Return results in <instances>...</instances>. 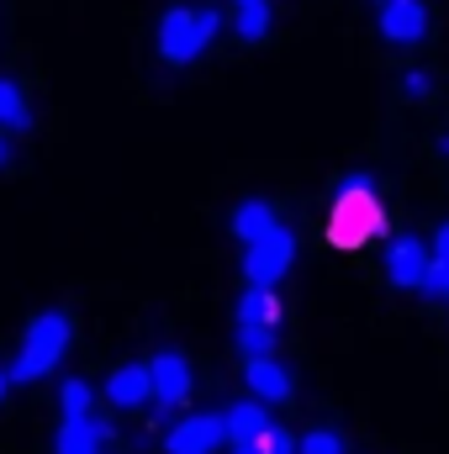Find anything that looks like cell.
I'll list each match as a JSON object with an SVG mask.
<instances>
[{
  "label": "cell",
  "instance_id": "6da1fadb",
  "mask_svg": "<svg viewBox=\"0 0 449 454\" xmlns=\"http://www.w3.org/2000/svg\"><path fill=\"white\" fill-rule=\"evenodd\" d=\"M217 32H223V16L212 5H175V11L159 16V37L154 43H159V59L164 64L185 69V64H196L217 43Z\"/></svg>",
  "mask_w": 449,
  "mask_h": 454
},
{
  "label": "cell",
  "instance_id": "7a4b0ae2",
  "mask_svg": "<svg viewBox=\"0 0 449 454\" xmlns=\"http://www.w3.org/2000/svg\"><path fill=\"white\" fill-rule=\"evenodd\" d=\"M381 232V207H375V180L370 175H343L334 185V223L328 238L343 248H359L365 238Z\"/></svg>",
  "mask_w": 449,
  "mask_h": 454
},
{
  "label": "cell",
  "instance_id": "3957f363",
  "mask_svg": "<svg viewBox=\"0 0 449 454\" xmlns=\"http://www.w3.org/2000/svg\"><path fill=\"white\" fill-rule=\"evenodd\" d=\"M69 333H75V328H69L64 312H43V317H32V323H27V339H21V354H16V364H11V380H16V386L43 380V375L64 359Z\"/></svg>",
  "mask_w": 449,
  "mask_h": 454
},
{
  "label": "cell",
  "instance_id": "277c9868",
  "mask_svg": "<svg viewBox=\"0 0 449 454\" xmlns=\"http://www.w3.org/2000/svg\"><path fill=\"white\" fill-rule=\"evenodd\" d=\"M291 259H296V238H291L286 227H275L270 238L248 243V254H243V280H248V286H264V291H275V286L286 280Z\"/></svg>",
  "mask_w": 449,
  "mask_h": 454
},
{
  "label": "cell",
  "instance_id": "5b68a950",
  "mask_svg": "<svg viewBox=\"0 0 449 454\" xmlns=\"http://www.w3.org/2000/svg\"><path fill=\"white\" fill-rule=\"evenodd\" d=\"M434 243H423V238H413V232H402V238H391L386 243V280L391 286H402V291H423V280L434 275Z\"/></svg>",
  "mask_w": 449,
  "mask_h": 454
},
{
  "label": "cell",
  "instance_id": "8992f818",
  "mask_svg": "<svg viewBox=\"0 0 449 454\" xmlns=\"http://www.w3.org/2000/svg\"><path fill=\"white\" fill-rule=\"evenodd\" d=\"M148 375H154V423H169L175 407L191 396V364H185V354L164 348L148 359Z\"/></svg>",
  "mask_w": 449,
  "mask_h": 454
},
{
  "label": "cell",
  "instance_id": "52a82bcc",
  "mask_svg": "<svg viewBox=\"0 0 449 454\" xmlns=\"http://www.w3.org/2000/svg\"><path fill=\"white\" fill-rule=\"evenodd\" d=\"M227 444V418L223 412H196L169 423L164 434V454H217Z\"/></svg>",
  "mask_w": 449,
  "mask_h": 454
},
{
  "label": "cell",
  "instance_id": "ba28073f",
  "mask_svg": "<svg viewBox=\"0 0 449 454\" xmlns=\"http://www.w3.org/2000/svg\"><path fill=\"white\" fill-rule=\"evenodd\" d=\"M381 37L391 48H418L429 37V5L423 0H386L381 5Z\"/></svg>",
  "mask_w": 449,
  "mask_h": 454
},
{
  "label": "cell",
  "instance_id": "9c48e42d",
  "mask_svg": "<svg viewBox=\"0 0 449 454\" xmlns=\"http://www.w3.org/2000/svg\"><path fill=\"white\" fill-rule=\"evenodd\" d=\"M243 380H248V391H254L264 407L291 396V370H286L275 354H270V359H248V364H243Z\"/></svg>",
  "mask_w": 449,
  "mask_h": 454
},
{
  "label": "cell",
  "instance_id": "30bf717a",
  "mask_svg": "<svg viewBox=\"0 0 449 454\" xmlns=\"http://www.w3.org/2000/svg\"><path fill=\"white\" fill-rule=\"evenodd\" d=\"M106 402L112 407H143V402H154V375H148V364H122L106 375Z\"/></svg>",
  "mask_w": 449,
  "mask_h": 454
},
{
  "label": "cell",
  "instance_id": "8fae6325",
  "mask_svg": "<svg viewBox=\"0 0 449 454\" xmlns=\"http://www.w3.org/2000/svg\"><path fill=\"white\" fill-rule=\"evenodd\" d=\"M223 418H227V444H248V439H259L264 428H275V423H270V407H264L259 396H254V402H232Z\"/></svg>",
  "mask_w": 449,
  "mask_h": 454
},
{
  "label": "cell",
  "instance_id": "7c38bea8",
  "mask_svg": "<svg viewBox=\"0 0 449 454\" xmlns=\"http://www.w3.org/2000/svg\"><path fill=\"white\" fill-rule=\"evenodd\" d=\"M106 444V423L91 412V418H64L59 428V454H101Z\"/></svg>",
  "mask_w": 449,
  "mask_h": 454
},
{
  "label": "cell",
  "instance_id": "4fadbf2b",
  "mask_svg": "<svg viewBox=\"0 0 449 454\" xmlns=\"http://www.w3.org/2000/svg\"><path fill=\"white\" fill-rule=\"evenodd\" d=\"M280 227V217H275V207L270 201H243L238 212H232V232H238V243L248 248V243H259V238H270Z\"/></svg>",
  "mask_w": 449,
  "mask_h": 454
},
{
  "label": "cell",
  "instance_id": "5bb4252c",
  "mask_svg": "<svg viewBox=\"0 0 449 454\" xmlns=\"http://www.w3.org/2000/svg\"><path fill=\"white\" fill-rule=\"evenodd\" d=\"M238 323H259V328H280V296L264 286H248L238 296Z\"/></svg>",
  "mask_w": 449,
  "mask_h": 454
},
{
  "label": "cell",
  "instance_id": "9a60e30c",
  "mask_svg": "<svg viewBox=\"0 0 449 454\" xmlns=\"http://www.w3.org/2000/svg\"><path fill=\"white\" fill-rule=\"evenodd\" d=\"M238 11H232V27H238V37L243 43H264V32H270V0H232Z\"/></svg>",
  "mask_w": 449,
  "mask_h": 454
},
{
  "label": "cell",
  "instance_id": "2e32d148",
  "mask_svg": "<svg viewBox=\"0 0 449 454\" xmlns=\"http://www.w3.org/2000/svg\"><path fill=\"white\" fill-rule=\"evenodd\" d=\"M0 127L5 132H27L32 127V112H27V101H21V90L11 80H0Z\"/></svg>",
  "mask_w": 449,
  "mask_h": 454
},
{
  "label": "cell",
  "instance_id": "e0dca14e",
  "mask_svg": "<svg viewBox=\"0 0 449 454\" xmlns=\"http://www.w3.org/2000/svg\"><path fill=\"white\" fill-rule=\"evenodd\" d=\"M275 333H280V328L238 323V348H243V359H270V354H275Z\"/></svg>",
  "mask_w": 449,
  "mask_h": 454
},
{
  "label": "cell",
  "instance_id": "ac0fdd59",
  "mask_svg": "<svg viewBox=\"0 0 449 454\" xmlns=\"http://www.w3.org/2000/svg\"><path fill=\"white\" fill-rule=\"evenodd\" d=\"M59 402H64V418H91V386L85 380H64Z\"/></svg>",
  "mask_w": 449,
  "mask_h": 454
},
{
  "label": "cell",
  "instance_id": "d6986e66",
  "mask_svg": "<svg viewBox=\"0 0 449 454\" xmlns=\"http://www.w3.org/2000/svg\"><path fill=\"white\" fill-rule=\"evenodd\" d=\"M302 454H349V444L334 428H312V434H302Z\"/></svg>",
  "mask_w": 449,
  "mask_h": 454
},
{
  "label": "cell",
  "instance_id": "ffe728a7",
  "mask_svg": "<svg viewBox=\"0 0 449 454\" xmlns=\"http://www.w3.org/2000/svg\"><path fill=\"white\" fill-rule=\"evenodd\" d=\"M259 450L264 454H302V439H291L286 428H264L259 434Z\"/></svg>",
  "mask_w": 449,
  "mask_h": 454
},
{
  "label": "cell",
  "instance_id": "44dd1931",
  "mask_svg": "<svg viewBox=\"0 0 449 454\" xmlns=\"http://www.w3.org/2000/svg\"><path fill=\"white\" fill-rule=\"evenodd\" d=\"M429 90H434V74H429V69H407V74H402V96H407V101H423Z\"/></svg>",
  "mask_w": 449,
  "mask_h": 454
},
{
  "label": "cell",
  "instance_id": "7402d4cb",
  "mask_svg": "<svg viewBox=\"0 0 449 454\" xmlns=\"http://www.w3.org/2000/svg\"><path fill=\"white\" fill-rule=\"evenodd\" d=\"M423 296H434V301H449V264H434V275L423 280Z\"/></svg>",
  "mask_w": 449,
  "mask_h": 454
},
{
  "label": "cell",
  "instance_id": "603a6c76",
  "mask_svg": "<svg viewBox=\"0 0 449 454\" xmlns=\"http://www.w3.org/2000/svg\"><path fill=\"white\" fill-rule=\"evenodd\" d=\"M434 259H439V264H449V223L434 232Z\"/></svg>",
  "mask_w": 449,
  "mask_h": 454
},
{
  "label": "cell",
  "instance_id": "cb8c5ba5",
  "mask_svg": "<svg viewBox=\"0 0 449 454\" xmlns=\"http://www.w3.org/2000/svg\"><path fill=\"white\" fill-rule=\"evenodd\" d=\"M232 454H264V450H259V439H248V444H232Z\"/></svg>",
  "mask_w": 449,
  "mask_h": 454
},
{
  "label": "cell",
  "instance_id": "d4e9b609",
  "mask_svg": "<svg viewBox=\"0 0 449 454\" xmlns=\"http://www.w3.org/2000/svg\"><path fill=\"white\" fill-rule=\"evenodd\" d=\"M16 380H11V370H0V402H5V391H11Z\"/></svg>",
  "mask_w": 449,
  "mask_h": 454
},
{
  "label": "cell",
  "instance_id": "484cf974",
  "mask_svg": "<svg viewBox=\"0 0 449 454\" xmlns=\"http://www.w3.org/2000/svg\"><path fill=\"white\" fill-rule=\"evenodd\" d=\"M5 164H11V143L0 137V169H5Z\"/></svg>",
  "mask_w": 449,
  "mask_h": 454
},
{
  "label": "cell",
  "instance_id": "4316f807",
  "mask_svg": "<svg viewBox=\"0 0 449 454\" xmlns=\"http://www.w3.org/2000/svg\"><path fill=\"white\" fill-rule=\"evenodd\" d=\"M445 159H449V137H445Z\"/></svg>",
  "mask_w": 449,
  "mask_h": 454
},
{
  "label": "cell",
  "instance_id": "83f0119b",
  "mask_svg": "<svg viewBox=\"0 0 449 454\" xmlns=\"http://www.w3.org/2000/svg\"><path fill=\"white\" fill-rule=\"evenodd\" d=\"M375 5H386V0H375Z\"/></svg>",
  "mask_w": 449,
  "mask_h": 454
}]
</instances>
